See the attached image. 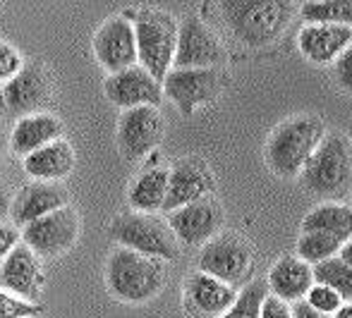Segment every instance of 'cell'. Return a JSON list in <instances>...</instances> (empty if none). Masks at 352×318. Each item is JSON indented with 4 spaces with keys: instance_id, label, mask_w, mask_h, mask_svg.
Listing matches in <instances>:
<instances>
[{
    "instance_id": "7402d4cb",
    "label": "cell",
    "mask_w": 352,
    "mask_h": 318,
    "mask_svg": "<svg viewBox=\"0 0 352 318\" xmlns=\"http://www.w3.org/2000/svg\"><path fill=\"white\" fill-rule=\"evenodd\" d=\"M63 134V122L51 113H34L24 115L14 122L10 134V146L17 156L27 158L29 153L48 146L51 141H58Z\"/></svg>"
},
{
    "instance_id": "ba28073f",
    "label": "cell",
    "mask_w": 352,
    "mask_h": 318,
    "mask_svg": "<svg viewBox=\"0 0 352 318\" xmlns=\"http://www.w3.org/2000/svg\"><path fill=\"white\" fill-rule=\"evenodd\" d=\"M79 237V216L72 206L34 220L22 230V245H27L38 258H56L72 249Z\"/></svg>"
},
{
    "instance_id": "277c9868",
    "label": "cell",
    "mask_w": 352,
    "mask_h": 318,
    "mask_svg": "<svg viewBox=\"0 0 352 318\" xmlns=\"http://www.w3.org/2000/svg\"><path fill=\"white\" fill-rule=\"evenodd\" d=\"M166 282L163 261L142 256L130 249H116L106 263V285L113 297L130 304L148 302L161 292Z\"/></svg>"
},
{
    "instance_id": "f1b7e54d",
    "label": "cell",
    "mask_w": 352,
    "mask_h": 318,
    "mask_svg": "<svg viewBox=\"0 0 352 318\" xmlns=\"http://www.w3.org/2000/svg\"><path fill=\"white\" fill-rule=\"evenodd\" d=\"M314 280L333 287L343 302H352V268L338 256L314 266Z\"/></svg>"
},
{
    "instance_id": "83f0119b",
    "label": "cell",
    "mask_w": 352,
    "mask_h": 318,
    "mask_svg": "<svg viewBox=\"0 0 352 318\" xmlns=\"http://www.w3.org/2000/svg\"><path fill=\"white\" fill-rule=\"evenodd\" d=\"M269 295L271 292L266 280H250L242 290H237V299L221 318H259L261 306Z\"/></svg>"
},
{
    "instance_id": "52a82bcc",
    "label": "cell",
    "mask_w": 352,
    "mask_h": 318,
    "mask_svg": "<svg viewBox=\"0 0 352 318\" xmlns=\"http://www.w3.org/2000/svg\"><path fill=\"white\" fill-rule=\"evenodd\" d=\"M197 263L201 273L242 290L252 275V249L242 237L223 232L201 247Z\"/></svg>"
},
{
    "instance_id": "ffe728a7",
    "label": "cell",
    "mask_w": 352,
    "mask_h": 318,
    "mask_svg": "<svg viewBox=\"0 0 352 318\" xmlns=\"http://www.w3.org/2000/svg\"><path fill=\"white\" fill-rule=\"evenodd\" d=\"M350 43L352 29L340 24H305L297 34V48L314 65H333Z\"/></svg>"
},
{
    "instance_id": "7a4b0ae2",
    "label": "cell",
    "mask_w": 352,
    "mask_h": 318,
    "mask_svg": "<svg viewBox=\"0 0 352 318\" xmlns=\"http://www.w3.org/2000/svg\"><path fill=\"white\" fill-rule=\"evenodd\" d=\"M326 137V127L314 115H295L283 120L266 141V163L280 180H295Z\"/></svg>"
},
{
    "instance_id": "44dd1931",
    "label": "cell",
    "mask_w": 352,
    "mask_h": 318,
    "mask_svg": "<svg viewBox=\"0 0 352 318\" xmlns=\"http://www.w3.org/2000/svg\"><path fill=\"white\" fill-rule=\"evenodd\" d=\"M314 268L297 256H283L271 266L266 285L274 297H278L285 304L305 302L307 292L314 287Z\"/></svg>"
},
{
    "instance_id": "d6986e66",
    "label": "cell",
    "mask_w": 352,
    "mask_h": 318,
    "mask_svg": "<svg viewBox=\"0 0 352 318\" xmlns=\"http://www.w3.org/2000/svg\"><path fill=\"white\" fill-rule=\"evenodd\" d=\"M237 299V290L206 273L197 271L185 282V306L197 318H221L232 302Z\"/></svg>"
},
{
    "instance_id": "e575fe53",
    "label": "cell",
    "mask_w": 352,
    "mask_h": 318,
    "mask_svg": "<svg viewBox=\"0 0 352 318\" xmlns=\"http://www.w3.org/2000/svg\"><path fill=\"white\" fill-rule=\"evenodd\" d=\"M259 318H295L292 316V306L285 304L283 299L278 297L269 295L264 302V306H261V316Z\"/></svg>"
},
{
    "instance_id": "1f68e13d",
    "label": "cell",
    "mask_w": 352,
    "mask_h": 318,
    "mask_svg": "<svg viewBox=\"0 0 352 318\" xmlns=\"http://www.w3.org/2000/svg\"><path fill=\"white\" fill-rule=\"evenodd\" d=\"M22 67V56L10 43L0 41V82H10L12 77H17V72Z\"/></svg>"
},
{
    "instance_id": "30bf717a",
    "label": "cell",
    "mask_w": 352,
    "mask_h": 318,
    "mask_svg": "<svg viewBox=\"0 0 352 318\" xmlns=\"http://www.w3.org/2000/svg\"><path fill=\"white\" fill-rule=\"evenodd\" d=\"M223 89L221 69H170L163 79V93L182 115H192L211 103Z\"/></svg>"
},
{
    "instance_id": "74e56055",
    "label": "cell",
    "mask_w": 352,
    "mask_h": 318,
    "mask_svg": "<svg viewBox=\"0 0 352 318\" xmlns=\"http://www.w3.org/2000/svg\"><path fill=\"white\" fill-rule=\"evenodd\" d=\"M338 258H340V261H345V263H348V266L352 268V240H348V242L343 245V249H340Z\"/></svg>"
},
{
    "instance_id": "d590c367",
    "label": "cell",
    "mask_w": 352,
    "mask_h": 318,
    "mask_svg": "<svg viewBox=\"0 0 352 318\" xmlns=\"http://www.w3.org/2000/svg\"><path fill=\"white\" fill-rule=\"evenodd\" d=\"M292 306V316L295 318H333V316H326L321 311H314L307 302H297V304H290Z\"/></svg>"
},
{
    "instance_id": "f546056e",
    "label": "cell",
    "mask_w": 352,
    "mask_h": 318,
    "mask_svg": "<svg viewBox=\"0 0 352 318\" xmlns=\"http://www.w3.org/2000/svg\"><path fill=\"white\" fill-rule=\"evenodd\" d=\"M305 302L314 311H321V314H326V316H333L336 311H338L340 306L345 304V302L340 299V295L333 290V287L321 285V282H314V287H311V290L307 292Z\"/></svg>"
},
{
    "instance_id": "4316f807",
    "label": "cell",
    "mask_w": 352,
    "mask_h": 318,
    "mask_svg": "<svg viewBox=\"0 0 352 318\" xmlns=\"http://www.w3.org/2000/svg\"><path fill=\"white\" fill-rule=\"evenodd\" d=\"M340 249H343V242L336 240V237L321 235V232H302L295 245L297 258L309 263L311 268L336 258L340 254Z\"/></svg>"
},
{
    "instance_id": "9c48e42d",
    "label": "cell",
    "mask_w": 352,
    "mask_h": 318,
    "mask_svg": "<svg viewBox=\"0 0 352 318\" xmlns=\"http://www.w3.org/2000/svg\"><path fill=\"white\" fill-rule=\"evenodd\" d=\"M226 60V48L218 36L195 14H187L177 27V48L173 69H216Z\"/></svg>"
},
{
    "instance_id": "4dcf8cb0",
    "label": "cell",
    "mask_w": 352,
    "mask_h": 318,
    "mask_svg": "<svg viewBox=\"0 0 352 318\" xmlns=\"http://www.w3.org/2000/svg\"><path fill=\"white\" fill-rule=\"evenodd\" d=\"M38 314H41L38 304L0 290V318H36Z\"/></svg>"
},
{
    "instance_id": "cb8c5ba5",
    "label": "cell",
    "mask_w": 352,
    "mask_h": 318,
    "mask_svg": "<svg viewBox=\"0 0 352 318\" xmlns=\"http://www.w3.org/2000/svg\"><path fill=\"white\" fill-rule=\"evenodd\" d=\"M302 232H321L345 245L352 240V206L340 201H324L314 206L302 220Z\"/></svg>"
},
{
    "instance_id": "ac0fdd59",
    "label": "cell",
    "mask_w": 352,
    "mask_h": 318,
    "mask_svg": "<svg viewBox=\"0 0 352 318\" xmlns=\"http://www.w3.org/2000/svg\"><path fill=\"white\" fill-rule=\"evenodd\" d=\"M41 261L27 245L19 242L0 266V290L10 292L19 299L34 302L41 295Z\"/></svg>"
},
{
    "instance_id": "836d02e7",
    "label": "cell",
    "mask_w": 352,
    "mask_h": 318,
    "mask_svg": "<svg viewBox=\"0 0 352 318\" xmlns=\"http://www.w3.org/2000/svg\"><path fill=\"white\" fill-rule=\"evenodd\" d=\"M19 240H22V235L17 232V227L0 223V266H3L5 258L12 254V249L19 245Z\"/></svg>"
},
{
    "instance_id": "2e32d148",
    "label": "cell",
    "mask_w": 352,
    "mask_h": 318,
    "mask_svg": "<svg viewBox=\"0 0 352 318\" xmlns=\"http://www.w3.org/2000/svg\"><path fill=\"white\" fill-rule=\"evenodd\" d=\"M0 101H3L5 113L10 115H34L41 113L38 108L48 101V79L38 65H24L10 82H5L3 91H0Z\"/></svg>"
},
{
    "instance_id": "9a60e30c",
    "label": "cell",
    "mask_w": 352,
    "mask_h": 318,
    "mask_svg": "<svg viewBox=\"0 0 352 318\" xmlns=\"http://www.w3.org/2000/svg\"><path fill=\"white\" fill-rule=\"evenodd\" d=\"M213 192V175L199 158H182L170 168L168 177V196L163 203V213H170L187 203L209 198Z\"/></svg>"
},
{
    "instance_id": "d4e9b609",
    "label": "cell",
    "mask_w": 352,
    "mask_h": 318,
    "mask_svg": "<svg viewBox=\"0 0 352 318\" xmlns=\"http://www.w3.org/2000/svg\"><path fill=\"white\" fill-rule=\"evenodd\" d=\"M168 177L170 168L151 166L137 175V180L130 187V206L137 213H156L163 211V203L168 196Z\"/></svg>"
},
{
    "instance_id": "ab89813d",
    "label": "cell",
    "mask_w": 352,
    "mask_h": 318,
    "mask_svg": "<svg viewBox=\"0 0 352 318\" xmlns=\"http://www.w3.org/2000/svg\"><path fill=\"white\" fill-rule=\"evenodd\" d=\"M3 161H5V139L0 137V166H3Z\"/></svg>"
},
{
    "instance_id": "7c38bea8",
    "label": "cell",
    "mask_w": 352,
    "mask_h": 318,
    "mask_svg": "<svg viewBox=\"0 0 352 318\" xmlns=\"http://www.w3.org/2000/svg\"><path fill=\"white\" fill-rule=\"evenodd\" d=\"M166 223L175 240L187 247H204L218 235L223 225V208L216 201L201 198V201L187 203L182 208L166 213Z\"/></svg>"
},
{
    "instance_id": "484cf974",
    "label": "cell",
    "mask_w": 352,
    "mask_h": 318,
    "mask_svg": "<svg viewBox=\"0 0 352 318\" xmlns=\"http://www.w3.org/2000/svg\"><path fill=\"white\" fill-rule=\"evenodd\" d=\"M307 24H340L352 29V0H307L300 5Z\"/></svg>"
},
{
    "instance_id": "8d00e7d4",
    "label": "cell",
    "mask_w": 352,
    "mask_h": 318,
    "mask_svg": "<svg viewBox=\"0 0 352 318\" xmlns=\"http://www.w3.org/2000/svg\"><path fill=\"white\" fill-rule=\"evenodd\" d=\"M10 211H12V196H10L8 187L0 182V220H3V218H8Z\"/></svg>"
},
{
    "instance_id": "5b68a950",
    "label": "cell",
    "mask_w": 352,
    "mask_h": 318,
    "mask_svg": "<svg viewBox=\"0 0 352 318\" xmlns=\"http://www.w3.org/2000/svg\"><path fill=\"white\" fill-rule=\"evenodd\" d=\"M132 24H135L137 38V60L153 79L163 84L175 60L180 22L166 10L146 8L137 12Z\"/></svg>"
},
{
    "instance_id": "603a6c76",
    "label": "cell",
    "mask_w": 352,
    "mask_h": 318,
    "mask_svg": "<svg viewBox=\"0 0 352 318\" xmlns=\"http://www.w3.org/2000/svg\"><path fill=\"white\" fill-rule=\"evenodd\" d=\"M24 170L29 177L38 182H60L67 177L74 168V148L65 139L51 141L48 146L38 148V151L29 153L24 158Z\"/></svg>"
},
{
    "instance_id": "8fae6325",
    "label": "cell",
    "mask_w": 352,
    "mask_h": 318,
    "mask_svg": "<svg viewBox=\"0 0 352 318\" xmlns=\"http://www.w3.org/2000/svg\"><path fill=\"white\" fill-rule=\"evenodd\" d=\"M94 56L108 74L140 65L137 60L135 24L127 17H111L94 34Z\"/></svg>"
},
{
    "instance_id": "8992f818",
    "label": "cell",
    "mask_w": 352,
    "mask_h": 318,
    "mask_svg": "<svg viewBox=\"0 0 352 318\" xmlns=\"http://www.w3.org/2000/svg\"><path fill=\"white\" fill-rule=\"evenodd\" d=\"M111 235L122 249L158 258V261H175L180 254V242L175 240L168 223L148 213H120L111 223Z\"/></svg>"
},
{
    "instance_id": "60d3db41",
    "label": "cell",
    "mask_w": 352,
    "mask_h": 318,
    "mask_svg": "<svg viewBox=\"0 0 352 318\" xmlns=\"http://www.w3.org/2000/svg\"><path fill=\"white\" fill-rule=\"evenodd\" d=\"M350 206H352V192H350Z\"/></svg>"
},
{
    "instance_id": "3957f363",
    "label": "cell",
    "mask_w": 352,
    "mask_h": 318,
    "mask_svg": "<svg viewBox=\"0 0 352 318\" xmlns=\"http://www.w3.org/2000/svg\"><path fill=\"white\" fill-rule=\"evenodd\" d=\"M302 185L311 194L338 201L352 192V144L340 132H326L324 141L302 170Z\"/></svg>"
},
{
    "instance_id": "d6a6232c",
    "label": "cell",
    "mask_w": 352,
    "mask_h": 318,
    "mask_svg": "<svg viewBox=\"0 0 352 318\" xmlns=\"http://www.w3.org/2000/svg\"><path fill=\"white\" fill-rule=\"evenodd\" d=\"M333 74H336V82L343 91L352 93V43L350 48L333 63Z\"/></svg>"
},
{
    "instance_id": "6da1fadb",
    "label": "cell",
    "mask_w": 352,
    "mask_h": 318,
    "mask_svg": "<svg viewBox=\"0 0 352 318\" xmlns=\"http://www.w3.org/2000/svg\"><path fill=\"white\" fill-rule=\"evenodd\" d=\"M218 10L228 32L250 48H264L278 41L297 12L295 3L278 0H228Z\"/></svg>"
},
{
    "instance_id": "5bb4252c",
    "label": "cell",
    "mask_w": 352,
    "mask_h": 318,
    "mask_svg": "<svg viewBox=\"0 0 352 318\" xmlns=\"http://www.w3.org/2000/svg\"><path fill=\"white\" fill-rule=\"evenodd\" d=\"M103 89H106L108 101L122 111H132V108L142 106L158 108V103L163 101V84L153 79L142 65L108 74Z\"/></svg>"
},
{
    "instance_id": "4fadbf2b",
    "label": "cell",
    "mask_w": 352,
    "mask_h": 318,
    "mask_svg": "<svg viewBox=\"0 0 352 318\" xmlns=\"http://www.w3.org/2000/svg\"><path fill=\"white\" fill-rule=\"evenodd\" d=\"M163 139V117L158 108L142 106L122 111L118 122V146L127 161L146 158Z\"/></svg>"
},
{
    "instance_id": "f35d334b",
    "label": "cell",
    "mask_w": 352,
    "mask_h": 318,
    "mask_svg": "<svg viewBox=\"0 0 352 318\" xmlns=\"http://www.w3.org/2000/svg\"><path fill=\"white\" fill-rule=\"evenodd\" d=\"M333 318H352V302H345V304L333 314Z\"/></svg>"
},
{
    "instance_id": "e0dca14e",
    "label": "cell",
    "mask_w": 352,
    "mask_h": 318,
    "mask_svg": "<svg viewBox=\"0 0 352 318\" xmlns=\"http://www.w3.org/2000/svg\"><path fill=\"white\" fill-rule=\"evenodd\" d=\"M67 206V190L60 182H29L12 196L10 218L17 227H27L34 220Z\"/></svg>"
}]
</instances>
